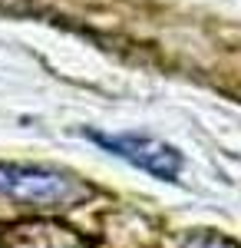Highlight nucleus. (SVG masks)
<instances>
[{
	"mask_svg": "<svg viewBox=\"0 0 241 248\" xmlns=\"http://www.w3.org/2000/svg\"><path fill=\"white\" fill-rule=\"evenodd\" d=\"M93 142H99L103 149H109L112 155L126 159L129 166L149 172L155 179H175L182 172V153L175 146H168L155 136L146 133H90Z\"/></svg>",
	"mask_w": 241,
	"mask_h": 248,
	"instance_id": "2",
	"label": "nucleus"
},
{
	"mask_svg": "<svg viewBox=\"0 0 241 248\" xmlns=\"http://www.w3.org/2000/svg\"><path fill=\"white\" fill-rule=\"evenodd\" d=\"M70 175L53 169H40V166H14V162H0V195L23 202V205H40V209H50V205H66L79 195Z\"/></svg>",
	"mask_w": 241,
	"mask_h": 248,
	"instance_id": "1",
	"label": "nucleus"
},
{
	"mask_svg": "<svg viewBox=\"0 0 241 248\" xmlns=\"http://www.w3.org/2000/svg\"><path fill=\"white\" fill-rule=\"evenodd\" d=\"M195 248H225V245L215 242V238H202V242H195Z\"/></svg>",
	"mask_w": 241,
	"mask_h": 248,
	"instance_id": "3",
	"label": "nucleus"
}]
</instances>
